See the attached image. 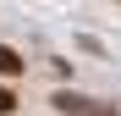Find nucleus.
I'll list each match as a JSON object with an SVG mask.
<instances>
[{"label": "nucleus", "instance_id": "obj_2", "mask_svg": "<svg viewBox=\"0 0 121 116\" xmlns=\"http://www.w3.org/2000/svg\"><path fill=\"white\" fill-rule=\"evenodd\" d=\"M17 72H22V55H17V50H6V44H0V77H17Z\"/></svg>", "mask_w": 121, "mask_h": 116}, {"label": "nucleus", "instance_id": "obj_3", "mask_svg": "<svg viewBox=\"0 0 121 116\" xmlns=\"http://www.w3.org/2000/svg\"><path fill=\"white\" fill-rule=\"evenodd\" d=\"M17 111V100H11V88H0V116H11Z\"/></svg>", "mask_w": 121, "mask_h": 116}, {"label": "nucleus", "instance_id": "obj_1", "mask_svg": "<svg viewBox=\"0 0 121 116\" xmlns=\"http://www.w3.org/2000/svg\"><path fill=\"white\" fill-rule=\"evenodd\" d=\"M55 111H66V116H94V105L77 100V94H55Z\"/></svg>", "mask_w": 121, "mask_h": 116}]
</instances>
